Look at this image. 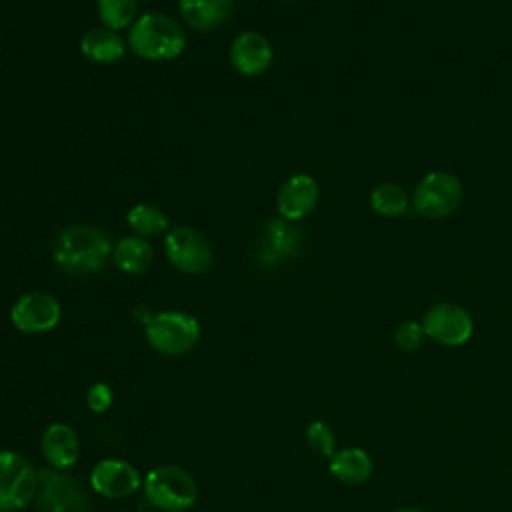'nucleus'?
<instances>
[{"label":"nucleus","mask_w":512,"mask_h":512,"mask_svg":"<svg viewBox=\"0 0 512 512\" xmlns=\"http://www.w3.org/2000/svg\"><path fill=\"white\" fill-rule=\"evenodd\" d=\"M290 220H270L264 230V242L260 248V262L272 264L294 254L300 246V230L288 224Z\"/></svg>","instance_id":"nucleus-15"},{"label":"nucleus","mask_w":512,"mask_h":512,"mask_svg":"<svg viewBox=\"0 0 512 512\" xmlns=\"http://www.w3.org/2000/svg\"><path fill=\"white\" fill-rule=\"evenodd\" d=\"M144 478L134 464L120 458H104L90 472V486L98 496L120 500L132 496Z\"/></svg>","instance_id":"nucleus-10"},{"label":"nucleus","mask_w":512,"mask_h":512,"mask_svg":"<svg viewBox=\"0 0 512 512\" xmlns=\"http://www.w3.org/2000/svg\"><path fill=\"white\" fill-rule=\"evenodd\" d=\"M306 444L312 448V452H316L320 456L332 458L336 454V434L322 420H316V422L308 424V428H306Z\"/></svg>","instance_id":"nucleus-22"},{"label":"nucleus","mask_w":512,"mask_h":512,"mask_svg":"<svg viewBox=\"0 0 512 512\" xmlns=\"http://www.w3.org/2000/svg\"><path fill=\"white\" fill-rule=\"evenodd\" d=\"M82 54L98 64H112L124 56V40L110 28H92L80 40Z\"/></svg>","instance_id":"nucleus-16"},{"label":"nucleus","mask_w":512,"mask_h":512,"mask_svg":"<svg viewBox=\"0 0 512 512\" xmlns=\"http://www.w3.org/2000/svg\"><path fill=\"white\" fill-rule=\"evenodd\" d=\"M126 220L140 236H158L168 228V216L154 204H136L130 208Z\"/></svg>","instance_id":"nucleus-20"},{"label":"nucleus","mask_w":512,"mask_h":512,"mask_svg":"<svg viewBox=\"0 0 512 512\" xmlns=\"http://www.w3.org/2000/svg\"><path fill=\"white\" fill-rule=\"evenodd\" d=\"M100 22L110 30H122L134 22L138 0H96Z\"/></svg>","instance_id":"nucleus-21"},{"label":"nucleus","mask_w":512,"mask_h":512,"mask_svg":"<svg viewBox=\"0 0 512 512\" xmlns=\"http://www.w3.org/2000/svg\"><path fill=\"white\" fill-rule=\"evenodd\" d=\"M146 500L162 512H184L198 500V484L194 476L176 466L160 464L152 468L142 482Z\"/></svg>","instance_id":"nucleus-3"},{"label":"nucleus","mask_w":512,"mask_h":512,"mask_svg":"<svg viewBox=\"0 0 512 512\" xmlns=\"http://www.w3.org/2000/svg\"><path fill=\"white\" fill-rule=\"evenodd\" d=\"M230 62L244 76H260L272 64V46L260 32H242L232 40Z\"/></svg>","instance_id":"nucleus-12"},{"label":"nucleus","mask_w":512,"mask_h":512,"mask_svg":"<svg viewBox=\"0 0 512 512\" xmlns=\"http://www.w3.org/2000/svg\"><path fill=\"white\" fill-rule=\"evenodd\" d=\"M40 474L16 450H0V512H18L38 494Z\"/></svg>","instance_id":"nucleus-5"},{"label":"nucleus","mask_w":512,"mask_h":512,"mask_svg":"<svg viewBox=\"0 0 512 512\" xmlns=\"http://www.w3.org/2000/svg\"><path fill=\"white\" fill-rule=\"evenodd\" d=\"M318 198L320 188L316 180L308 174H294L280 186L276 206L284 220H300L316 208Z\"/></svg>","instance_id":"nucleus-11"},{"label":"nucleus","mask_w":512,"mask_h":512,"mask_svg":"<svg viewBox=\"0 0 512 512\" xmlns=\"http://www.w3.org/2000/svg\"><path fill=\"white\" fill-rule=\"evenodd\" d=\"M112 250L110 238L100 228L74 224L60 230L54 238L52 260L70 276H90L106 266Z\"/></svg>","instance_id":"nucleus-1"},{"label":"nucleus","mask_w":512,"mask_h":512,"mask_svg":"<svg viewBox=\"0 0 512 512\" xmlns=\"http://www.w3.org/2000/svg\"><path fill=\"white\" fill-rule=\"evenodd\" d=\"M392 512H424L420 508H412V506H406V508H398V510H392Z\"/></svg>","instance_id":"nucleus-25"},{"label":"nucleus","mask_w":512,"mask_h":512,"mask_svg":"<svg viewBox=\"0 0 512 512\" xmlns=\"http://www.w3.org/2000/svg\"><path fill=\"white\" fill-rule=\"evenodd\" d=\"M148 346L162 356H182L200 340L198 320L180 310H164L150 318L144 326Z\"/></svg>","instance_id":"nucleus-4"},{"label":"nucleus","mask_w":512,"mask_h":512,"mask_svg":"<svg viewBox=\"0 0 512 512\" xmlns=\"http://www.w3.org/2000/svg\"><path fill=\"white\" fill-rule=\"evenodd\" d=\"M328 468L344 484H362L372 474V458L362 448H344L330 458Z\"/></svg>","instance_id":"nucleus-17"},{"label":"nucleus","mask_w":512,"mask_h":512,"mask_svg":"<svg viewBox=\"0 0 512 512\" xmlns=\"http://www.w3.org/2000/svg\"><path fill=\"white\" fill-rule=\"evenodd\" d=\"M422 328L428 338L444 346H460L470 340L474 324L470 314L454 302H438L424 314Z\"/></svg>","instance_id":"nucleus-8"},{"label":"nucleus","mask_w":512,"mask_h":512,"mask_svg":"<svg viewBox=\"0 0 512 512\" xmlns=\"http://www.w3.org/2000/svg\"><path fill=\"white\" fill-rule=\"evenodd\" d=\"M424 338H426V332H424L422 324H418V322H414V320L402 322V324L396 328V332H394V342H396V346L402 348V350H406V352L418 350V348L422 346Z\"/></svg>","instance_id":"nucleus-23"},{"label":"nucleus","mask_w":512,"mask_h":512,"mask_svg":"<svg viewBox=\"0 0 512 512\" xmlns=\"http://www.w3.org/2000/svg\"><path fill=\"white\" fill-rule=\"evenodd\" d=\"M166 258L186 274H202L212 264V248L204 234L190 226L172 228L164 240Z\"/></svg>","instance_id":"nucleus-7"},{"label":"nucleus","mask_w":512,"mask_h":512,"mask_svg":"<svg viewBox=\"0 0 512 512\" xmlns=\"http://www.w3.org/2000/svg\"><path fill=\"white\" fill-rule=\"evenodd\" d=\"M40 450L44 460L54 470H68L78 462L80 440L72 426L64 422H54L42 432Z\"/></svg>","instance_id":"nucleus-13"},{"label":"nucleus","mask_w":512,"mask_h":512,"mask_svg":"<svg viewBox=\"0 0 512 512\" xmlns=\"http://www.w3.org/2000/svg\"><path fill=\"white\" fill-rule=\"evenodd\" d=\"M62 316L60 302L46 292H28L10 308V320L24 334H42L58 326Z\"/></svg>","instance_id":"nucleus-9"},{"label":"nucleus","mask_w":512,"mask_h":512,"mask_svg":"<svg viewBox=\"0 0 512 512\" xmlns=\"http://www.w3.org/2000/svg\"><path fill=\"white\" fill-rule=\"evenodd\" d=\"M462 202V182L446 172L434 170L426 174L414 190V210L426 218H446Z\"/></svg>","instance_id":"nucleus-6"},{"label":"nucleus","mask_w":512,"mask_h":512,"mask_svg":"<svg viewBox=\"0 0 512 512\" xmlns=\"http://www.w3.org/2000/svg\"><path fill=\"white\" fill-rule=\"evenodd\" d=\"M180 16L194 30L210 32L232 14V0H178Z\"/></svg>","instance_id":"nucleus-14"},{"label":"nucleus","mask_w":512,"mask_h":512,"mask_svg":"<svg viewBox=\"0 0 512 512\" xmlns=\"http://www.w3.org/2000/svg\"><path fill=\"white\" fill-rule=\"evenodd\" d=\"M130 50L144 60H172L186 46L182 26L166 14L146 12L128 30Z\"/></svg>","instance_id":"nucleus-2"},{"label":"nucleus","mask_w":512,"mask_h":512,"mask_svg":"<svg viewBox=\"0 0 512 512\" xmlns=\"http://www.w3.org/2000/svg\"><path fill=\"white\" fill-rule=\"evenodd\" d=\"M114 264L126 274H142L154 260L152 246L142 236H126L112 250Z\"/></svg>","instance_id":"nucleus-18"},{"label":"nucleus","mask_w":512,"mask_h":512,"mask_svg":"<svg viewBox=\"0 0 512 512\" xmlns=\"http://www.w3.org/2000/svg\"><path fill=\"white\" fill-rule=\"evenodd\" d=\"M370 206L380 216H400L408 210V196L398 184L382 182L372 188Z\"/></svg>","instance_id":"nucleus-19"},{"label":"nucleus","mask_w":512,"mask_h":512,"mask_svg":"<svg viewBox=\"0 0 512 512\" xmlns=\"http://www.w3.org/2000/svg\"><path fill=\"white\" fill-rule=\"evenodd\" d=\"M114 402V392L108 384L104 382H96L88 388L86 392V404L94 414H104L106 410H110Z\"/></svg>","instance_id":"nucleus-24"}]
</instances>
